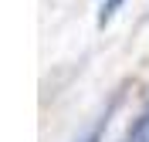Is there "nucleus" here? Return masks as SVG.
<instances>
[{"instance_id":"1","label":"nucleus","mask_w":149,"mask_h":142,"mask_svg":"<svg viewBox=\"0 0 149 142\" xmlns=\"http://www.w3.org/2000/svg\"><path fill=\"white\" fill-rule=\"evenodd\" d=\"M129 142H149V115L136 118V125L129 129Z\"/></svg>"},{"instance_id":"2","label":"nucleus","mask_w":149,"mask_h":142,"mask_svg":"<svg viewBox=\"0 0 149 142\" xmlns=\"http://www.w3.org/2000/svg\"><path fill=\"white\" fill-rule=\"evenodd\" d=\"M119 3H122V0H109V3H105V10H102V24H105V20L112 17V10L119 7Z\"/></svg>"},{"instance_id":"3","label":"nucleus","mask_w":149,"mask_h":142,"mask_svg":"<svg viewBox=\"0 0 149 142\" xmlns=\"http://www.w3.org/2000/svg\"><path fill=\"white\" fill-rule=\"evenodd\" d=\"M146 115H149V112H146Z\"/></svg>"}]
</instances>
